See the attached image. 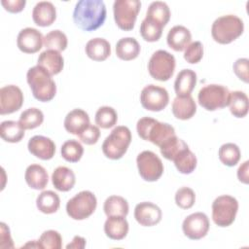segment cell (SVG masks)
<instances>
[{"mask_svg": "<svg viewBox=\"0 0 249 249\" xmlns=\"http://www.w3.org/2000/svg\"><path fill=\"white\" fill-rule=\"evenodd\" d=\"M106 6L102 0H80L73 12L75 24L84 31H94L106 19Z\"/></svg>", "mask_w": 249, "mask_h": 249, "instance_id": "obj_1", "label": "cell"}, {"mask_svg": "<svg viewBox=\"0 0 249 249\" xmlns=\"http://www.w3.org/2000/svg\"><path fill=\"white\" fill-rule=\"evenodd\" d=\"M26 81L31 89L33 96L41 101H51L56 93V86L50 73L43 67L36 65L28 69Z\"/></svg>", "mask_w": 249, "mask_h": 249, "instance_id": "obj_2", "label": "cell"}, {"mask_svg": "<svg viewBox=\"0 0 249 249\" xmlns=\"http://www.w3.org/2000/svg\"><path fill=\"white\" fill-rule=\"evenodd\" d=\"M136 129L140 138L150 141L159 147L176 135L175 129L171 124L159 122L150 117L139 119L136 124Z\"/></svg>", "mask_w": 249, "mask_h": 249, "instance_id": "obj_3", "label": "cell"}, {"mask_svg": "<svg viewBox=\"0 0 249 249\" xmlns=\"http://www.w3.org/2000/svg\"><path fill=\"white\" fill-rule=\"evenodd\" d=\"M244 31V23L235 15H226L214 20L211 26V35L215 42L227 45L236 40Z\"/></svg>", "mask_w": 249, "mask_h": 249, "instance_id": "obj_4", "label": "cell"}, {"mask_svg": "<svg viewBox=\"0 0 249 249\" xmlns=\"http://www.w3.org/2000/svg\"><path fill=\"white\" fill-rule=\"evenodd\" d=\"M131 131L127 126L119 125L105 138L102 152L110 160H120L126 153L131 142Z\"/></svg>", "mask_w": 249, "mask_h": 249, "instance_id": "obj_5", "label": "cell"}, {"mask_svg": "<svg viewBox=\"0 0 249 249\" xmlns=\"http://www.w3.org/2000/svg\"><path fill=\"white\" fill-rule=\"evenodd\" d=\"M230 90L222 85L210 84L202 87L197 94L199 105L207 111L223 109L229 104Z\"/></svg>", "mask_w": 249, "mask_h": 249, "instance_id": "obj_6", "label": "cell"}, {"mask_svg": "<svg viewBox=\"0 0 249 249\" xmlns=\"http://www.w3.org/2000/svg\"><path fill=\"white\" fill-rule=\"evenodd\" d=\"M97 199L90 191H82L66 203V212L73 220H85L93 214Z\"/></svg>", "mask_w": 249, "mask_h": 249, "instance_id": "obj_7", "label": "cell"}, {"mask_svg": "<svg viewBox=\"0 0 249 249\" xmlns=\"http://www.w3.org/2000/svg\"><path fill=\"white\" fill-rule=\"evenodd\" d=\"M237 210L238 201L235 197L220 196L212 203V220L218 227H229L234 222Z\"/></svg>", "mask_w": 249, "mask_h": 249, "instance_id": "obj_8", "label": "cell"}, {"mask_svg": "<svg viewBox=\"0 0 249 249\" xmlns=\"http://www.w3.org/2000/svg\"><path fill=\"white\" fill-rule=\"evenodd\" d=\"M175 57L164 50L156 51L148 62V71L155 80L165 82L169 80L175 70Z\"/></svg>", "mask_w": 249, "mask_h": 249, "instance_id": "obj_9", "label": "cell"}, {"mask_svg": "<svg viewBox=\"0 0 249 249\" xmlns=\"http://www.w3.org/2000/svg\"><path fill=\"white\" fill-rule=\"evenodd\" d=\"M141 2L138 0H116L113 4L114 19L118 27L124 31L134 28Z\"/></svg>", "mask_w": 249, "mask_h": 249, "instance_id": "obj_10", "label": "cell"}, {"mask_svg": "<svg viewBox=\"0 0 249 249\" xmlns=\"http://www.w3.org/2000/svg\"><path fill=\"white\" fill-rule=\"evenodd\" d=\"M139 175L143 180L155 182L163 173V163L161 160L152 151H143L136 158Z\"/></svg>", "mask_w": 249, "mask_h": 249, "instance_id": "obj_11", "label": "cell"}, {"mask_svg": "<svg viewBox=\"0 0 249 249\" xmlns=\"http://www.w3.org/2000/svg\"><path fill=\"white\" fill-rule=\"evenodd\" d=\"M140 102L146 110L160 112L167 106L169 95L164 88L156 85H148L141 90Z\"/></svg>", "mask_w": 249, "mask_h": 249, "instance_id": "obj_12", "label": "cell"}, {"mask_svg": "<svg viewBox=\"0 0 249 249\" xmlns=\"http://www.w3.org/2000/svg\"><path fill=\"white\" fill-rule=\"evenodd\" d=\"M209 219L202 212H196L187 216L182 224L184 234L192 240H198L204 237L209 231Z\"/></svg>", "mask_w": 249, "mask_h": 249, "instance_id": "obj_13", "label": "cell"}, {"mask_svg": "<svg viewBox=\"0 0 249 249\" xmlns=\"http://www.w3.org/2000/svg\"><path fill=\"white\" fill-rule=\"evenodd\" d=\"M23 104V93L21 89L9 85L0 89V114L7 115L18 111Z\"/></svg>", "mask_w": 249, "mask_h": 249, "instance_id": "obj_14", "label": "cell"}, {"mask_svg": "<svg viewBox=\"0 0 249 249\" xmlns=\"http://www.w3.org/2000/svg\"><path fill=\"white\" fill-rule=\"evenodd\" d=\"M44 37L36 28L26 27L19 31L17 39L18 48L25 53H35L39 52L43 45Z\"/></svg>", "mask_w": 249, "mask_h": 249, "instance_id": "obj_15", "label": "cell"}, {"mask_svg": "<svg viewBox=\"0 0 249 249\" xmlns=\"http://www.w3.org/2000/svg\"><path fill=\"white\" fill-rule=\"evenodd\" d=\"M162 213L160 208L149 201L138 203L134 208V218L143 227H153L161 220Z\"/></svg>", "mask_w": 249, "mask_h": 249, "instance_id": "obj_16", "label": "cell"}, {"mask_svg": "<svg viewBox=\"0 0 249 249\" xmlns=\"http://www.w3.org/2000/svg\"><path fill=\"white\" fill-rule=\"evenodd\" d=\"M27 148L33 156L43 160L53 159L55 153L54 142L51 138L43 135H35L31 137L28 141Z\"/></svg>", "mask_w": 249, "mask_h": 249, "instance_id": "obj_17", "label": "cell"}, {"mask_svg": "<svg viewBox=\"0 0 249 249\" xmlns=\"http://www.w3.org/2000/svg\"><path fill=\"white\" fill-rule=\"evenodd\" d=\"M32 18L38 26L46 27L52 25L56 18L54 5L49 1L38 2L32 11Z\"/></svg>", "mask_w": 249, "mask_h": 249, "instance_id": "obj_18", "label": "cell"}, {"mask_svg": "<svg viewBox=\"0 0 249 249\" xmlns=\"http://www.w3.org/2000/svg\"><path fill=\"white\" fill-rule=\"evenodd\" d=\"M89 124L88 113L82 109H74L70 111L64 119L65 130L74 135H79L89 125Z\"/></svg>", "mask_w": 249, "mask_h": 249, "instance_id": "obj_19", "label": "cell"}, {"mask_svg": "<svg viewBox=\"0 0 249 249\" xmlns=\"http://www.w3.org/2000/svg\"><path fill=\"white\" fill-rule=\"evenodd\" d=\"M192 41L190 30L183 25L173 26L167 33L166 42L169 48L175 52L184 51Z\"/></svg>", "mask_w": 249, "mask_h": 249, "instance_id": "obj_20", "label": "cell"}, {"mask_svg": "<svg viewBox=\"0 0 249 249\" xmlns=\"http://www.w3.org/2000/svg\"><path fill=\"white\" fill-rule=\"evenodd\" d=\"M37 65L46 69L51 76L60 73L64 66V59L59 52L46 50L38 57Z\"/></svg>", "mask_w": 249, "mask_h": 249, "instance_id": "obj_21", "label": "cell"}, {"mask_svg": "<svg viewBox=\"0 0 249 249\" xmlns=\"http://www.w3.org/2000/svg\"><path fill=\"white\" fill-rule=\"evenodd\" d=\"M128 229V223L124 216H109L104 223V232L113 240L124 239Z\"/></svg>", "mask_w": 249, "mask_h": 249, "instance_id": "obj_22", "label": "cell"}, {"mask_svg": "<svg viewBox=\"0 0 249 249\" xmlns=\"http://www.w3.org/2000/svg\"><path fill=\"white\" fill-rule=\"evenodd\" d=\"M171 110L176 119L186 121L195 116L196 104L191 95L176 96L172 102Z\"/></svg>", "mask_w": 249, "mask_h": 249, "instance_id": "obj_23", "label": "cell"}, {"mask_svg": "<svg viewBox=\"0 0 249 249\" xmlns=\"http://www.w3.org/2000/svg\"><path fill=\"white\" fill-rule=\"evenodd\" d=\"M196 85V74L192 69L181 70L174 82V90L177 96L191 95Z\"/></svg>", "mask_w": 249, "mask_h": 249, "instance_id": "obj_24", "label": "cell"}, {"mask_svg": "<svg viewBox=\"0 0 249 249\" xmlns=\"http://www.w3.org/2000/svg\"><path fill=\"white\" fill-rule=\"evenodd\" d=\"M24 179L31 189L44 190L49 182V175L42 165L34 163L27 166Z\"/></svg>", "mask_w": 249, "mask_h": 249, "instance_id": "obj_25", "label": "cell"}, {"mask_svg": "<svg viewBox=\"0 0 249 249\" xmlns=\"http://www.w3.org/2000/svg\"><path fill=\"white\" fill-rule=\"evenodd\" d=\"M85 51L90 59L94 61H103L111 54V46L104 38H93L87 43Z\"/></svg>", "mask_w": 249, "mask_h": 249, "instance_id": "obj_26", "label": "cell"}, {"mask_svg": "<svg viewBox=\"0 0 249 249\" xmlns=\"http://www.w3.org/2000/svg\"><path fill=\"white\" fill-rule=\"evenodd\" d=\"M52 182L57 191L68 192L74 187L76 177L72 169L66 166H58L52 174Z\"/></svg>", "mask_w": 249, "mask_h": 249, "instance_id": "obj_27", "label": "cell"}, {"mask_svg": "<svg viewBox=\"0 0 249 249\" xmlns=\"http://www.w3.org/2000/svg\"><path fill=\"white\" fill-rule=\"evenodd\" d=\"M140 53V45L135 38L124 37L116 44L117 56L124 61L135 59Z\"/></svg>", "mask_w": 249, "mask_h": 249, "instance_id": "obj_28", "label": "cell"}, {"mask_svg": "<svg viewBox=\"0 0 249 249\" xmlns=\"http://www.w3.org/2000/svg\"><path fill=\"white\" fill-rule=\"evenodd\" d=\"M146 18L164 27L170 19V10L166 3L161 1L152 2L147 10Z\"/></svg>", "mask_w": 249, "mask_h": 249, "instance_id": "obj_29", "label": "cell"}, {"mask_svg": "<svg viewBox=\"0 0 249 249\" xmlns=\"http://www.w3.org/2000/svg\"><path fill=\"white\" fill-rule=\"evenodd\" d=\"M36 206L44 214L55 213L60 206V199L53 191H43L36 198Z\"/></svg>", "mask_w": 249, "mask_h": 249, "instance_id": "obj_30", "label": "cell"}, {"mask_svg": "<svg viewBox=\"0 0 249 249\" xmlns=\"http://www.w3.org/2000/svg\"><path fill=\"white\" fill-rule=\"evenodd\" d=\"M231 113L236 118H244L249 109L248 96L241 90H234L230 92L229 104Z\"/></svg>", "mask_w": 249, "mask_h": 249, "instance_id": "obj_31", "label": "cell"}, {"mask_svg": "<svg viewBox=\"0 0 249 249\" xmlns=\"http://www.w3.org/2000/svg\"><path fill=\"white\" fill-rule=\"evenodd\" d=\"M177 168V170L182 174H190L196 167V155L186 147L182 151H180L172 160Z\"/></svg>", "mask_w": 249, "mask_h": 249, "instance_id": "obj_32", "label": "cell"}, {"mask_svg": "<svg viewBox=\"0 0 249 249\" xmlns=\"http://www.w3.org/2000/svg\"><path fill=\"white\" fill-rule=\"evenodd\" d=\"M24 128L19 122L4 121L0 125L1 138L10 143H18L24 137Z\"/></svg>", "mask_w": 249, "mask_h": 249, "instance_id": "obj_33", "label": "cell"}, {"mask_svg": "<svg viewBox=\"0 0 249 249\" xmlns=\"http://www.w3.org/2000/svg\"><path fill=\"white\" fill-rule=\"evenodd\" d=\"M104 213L109 216H124L128 214L129 206L125 198L120 196H111L106 198L103 205Z\"/></svg>", "mask_w": 249, "mask_h": 249, "instance_id": "obj_34", "label": "cell"}, {"mask_svg": "<svg viewBox=\"0 0 249 249\" xmlns=\"http://www.w3.org/2000/svg\"><path fill=\"white\" fill-rule=\"evenodd\" d=\"M241 157L239 147L234 143L223 144L219 149V159L227 166H234L238 163Z\"/></svg>", "mask_w": 249, "mask_h": 249, "instance_id": "obj_35", "label": "cell"}, {"mask_svg": "<svg viewBox=\"0 0 249 249\" xmlns=\"http://www.w3.org/2000/svg\"><path fill=\"white\" fill-rule=\"evenodd\" d=\"M43 44L47 48V50L61 52L67 48L68 40L64 32H62L61 30L55 29V30L50 31L44 36Z\"/></svg>", "mask_w": 249, "mask_h": 249, "instance_id": "obj_36", "label": "cell"}, {"mask_svg": "<svg viewBox=\"0 0 249 249\" xmlns=\"http://www.w3.org/2000/svg\"><path fill=\"white\" fill-rule=\"evenodd\" d=\"M18 122L24 129H33L43 124L44 114L40 109L28 108L20 114Z\"/></svg>", "mask_w": 249, "mask_h": 249, "instance_id": "obj_37", "label": "cell"}, {"mask_svg": "<svg viewBox=\"0 0 249 249\" xmlns=\"http://www.w3.org/2000/svg\"><path fill=\"white\" fill-rule=\"evenodd\" d=\"M61 157L69 162H78L84 154L82 144L75 139L65 141L61 146Z\"/></svg>", "mask_w": 249, "mask_h": 249, "instance_id": "obj_38", "label": "cell"}, {"mask_svg": "<svg viewBox=\"0 0 249 249\" xmlns=\"http://www.w3.org/2000/svg\"><path fill=\"white\" fill-rule=\"evenodd\" d=\"M118 121L116 110L110 106H102L95 113V124L101 128L113 127Z\"/></svg>", "mask_w": 249, "mask_h": 249, "instance_id": "obj_39", "label": "cell"}, {"mask_svg": "<svg viewBox=\"0 0 249 249\" xmlns=\"http://www.w3.org/2000/svg\"><path fill=\"white\" fill-rule=\"evenodd\" d=\"M186 147H189L187 145V143L178 138L176 135L171 137L170 139H168L166 142H164L160 147V154L168 160H173V159L175 158V156L182 151L183 149H185Z\"/></svg>", "mask_w": 249, "mask_h": 249, "instance_id": "obj_40", "label": "cell"}, {"mask_svg": "<svg viewBox=\"0 0 249 249\" xmlns=\"http://www.w3.org/2000/svg\"><path fill=\"white\" fill-rule=\"evenodd\" d=\"M162 28L160 24L145 18L140 25V34L145 41L156 42L161 37Z\"/></svg>", "mask_w": 249, "mask_h": 249, "instance_id": "obj_41", "label": "cell"}, {"mask_svg": "<svg viewBox=\"0 0 249 249\" xmlns=\"http://www.w3.org/2000/svg\"><path fill=\"white\" fill-rule=\"evenodd\" d=\"M38 244L44 249H60L62 246V237L54 230L45 231L39 237Z\"/></svg>", "mask_w": 249, "mask_h": 249, "instance_id": "obj_42", "label": "cell"}, {"mask_svg": "<svg viewBox=\"0 0 249 249\" xmlns=\"http://www.w3.org/2000/svg\"><path fill=\"white\" fill-rule=\"evenodd\" d=\"M196 201V194L193 189L189 187H182L177 190L175 194V202L177 206L182 209H189L193 207Z\"/></svg>", "mask_w": 249, "mask_h": 249, "instance_id": "obj_43", "label": "cell"}, {"mask_svg": "<svg viewBox=\"0 0 249 249\" xmlns=\"http://www.w3.org/2000/svg\"><path fill=\"white\" fill-rule=\"evenodd\" d=\"M184 51V58L187 62L191 64H196L202 59L203 46L199 41L190 43Z\"/></svg>", "mask_w": 249, "mask_h": 249, "instance_id": "obj_44", "label": "cell"}, {"mask_svg": "<svg viewBox=\"0 0 249 249\" xmlns=\"http://www.w3.org/2000/svg\"><path fill=\"white\" fill-rule=\"evenodd\" d=\"M100 136V130L98 128V126L94 125V124H90L85 129L83 130L79 135V139L87 144V145H93L95 144Z\"/></svg>", "mask_w": 249, "mask_h": 249, "instance_id": "obj_45", "label": "cell"}, {"mask_svg": "<svg viewBox=\"0 0 249 249\" xmlns=\"http://www.w3.org/2000/svg\"><path fill=\"white\" fill-rule=\"evenodd\" d=\"M248 66L249 60L247 58H238L232 65V69L234 74L237 76L239 80L244 83H248L249 74H248Z\"/></svg>", "mask_w": 249, "mask_h": 249, "instance_id": "obj_46", "label": "cell"}, {"mask_svg": "<svg viewBox=\"0 0 249 249\" xmlns=\"http://www.w3.org/2000/svg\"><path fill=\"white\" fill-rule=\"evenodd\" d=\"M0 248H13L14 243L11 237L10 229L5 223H0Z\"/></svg>", "mask_w": 249, "mask_h": 249, "instance_id": "obj_47", "label": "cell"}, {"mask_svg": "<svg viewBox=\"0 0 249 249\" xmlns=\"http://www.w3.org/2000/svg\"><path fill=\"white\" fill-rule=\"evenodd\" d=\"M2 6L10 13H19L24 9L26 4L25 0H2Z\"/></svg>", "mask_w": 249, "mask_h": 249, "instance_id": "obj_48", "label": "cell"}, {"mask_svg": "<svg viewBox=\"0 0 249 249\" xmlns=\"http://www.w3.org/2000/svg\"><path fill=\"white\" fill-rule=\"evenodd\" d=\"M249 161H244L237 169V178L243 184H248L249 182Z\"/></svg>", "mask_w": 249, "mask_h": 249, "instance_id": "obj_49", "label": "cell"}, {"mask_svg": "<svg viewBox=\"0 0 249 249\" xmlns=\"http://www.w3.org/2000/svg\"><path fill=\"white\" fill-rule=\"evenodd\" d=\"M85 247H86V239L82 236H79V235H75L73 237V240L71 241V243L66 245L67 249H72V248L83 249Z\"/></svg>", "mask_w": 249, "mask_h": 249, "instance_id": "obj_50", "label": "cell"}]
</instances>
